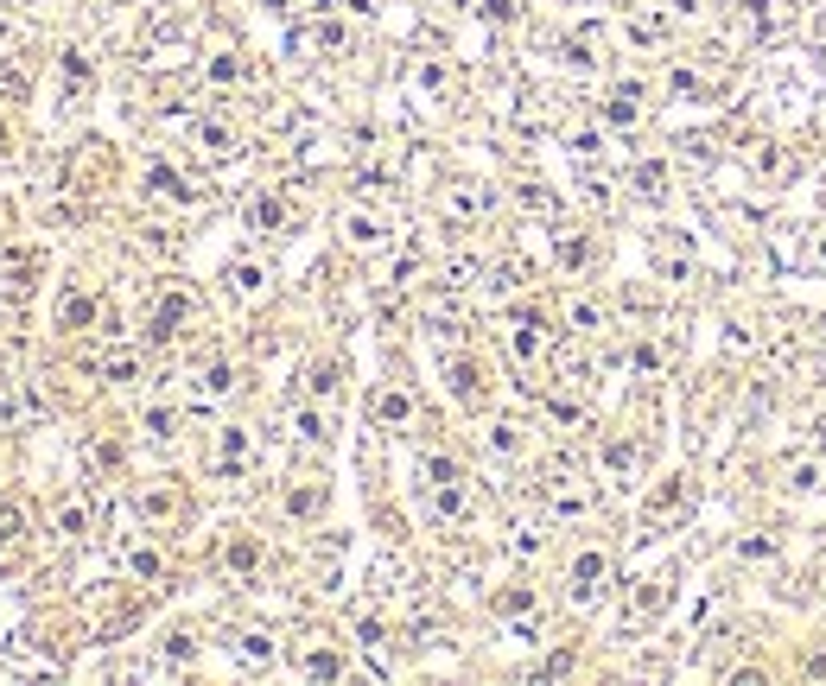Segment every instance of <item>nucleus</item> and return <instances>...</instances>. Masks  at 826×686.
Returning a JSON list of instances; mask_svg holds the SVG:
<instances>
[{"mask_svg": "<svg viewBox=\"0 0 826 686\" xmlns=\"http://www.w3.org/2000/svg\"><path fill=\"white\" fill-rule=\"evenodd\" d=\"M604 579H610V560L604 553H579L572 560V604H598L604 597Z\"/></svg>", "mask_w": 826, "mask_h": 686, "instance_id": "1", "label": "nucleus"}, {"mask_svg": "<svg viewBox=\"0 0 826 686\" xmlns=\"http://www.w3.org/2000/svg\"><path fill=\"white\" fill-rule=\"evenodd\" d=\"M477 210H484V191H477V184H452L445 191V217L452 223H470Z\"/></svg>", "mask_w": 826, "mask_h": 686, "instance_id": "2", "label": "nucleus"}, {"mask_svg": "<svg viewBox=\"0 0 826 686\" xmlns=\"http://www.w3.org/2000/svg\"><path fill=\"white\" fill-rule=\"evenodd\" d=\"M229 293H236V299H261V293H267V273H261L254 261L229 267Z\"/></svg>", "mask_w": 826, "mask_h": 686, "instance_id": "3", "label": "nucleus"}, {"mask_svg": "<svg viewBox=\"0 0 826 686\" xmlns=\"http://www.w3.org/2000/svg\"><path fill=\"white\" fill-rule=\"evenodd\" d=\"M343 236H350L357 248H369V242H382L388 229H382V217H369V210H350V223H343Z\"/></svg>", "mask_w": 826, "mask_h": 686, "instance_id": "4", "label": "nucleus"}, {"mask_svg": "<svg viewBox=\"0 0 826 686\" xmlns=\"http://www.w3.org/2000/svg\"><path fill=\"white\" fill-rule=\"evenodd\" d=\"M90 318H96V305H90L83 293H64V305H57V324H64V330H83Z\"/></svg>", "mask_w": 826, "mask_h": 686, "instance_id": "5", "label": "nucleus"}, {"mask_svg": "<svg viewBox=\"0 0 826 686\" xmlns=\"http://www.w3.org/2000/svg\"><path fill=\"white\" fill-rule=\"evenodd\" d=\"M236 388V375H229V363H211L197 375V400H217V394H229Z\"/></svg>", "mask_w": 826, "mask_h": 686, "instance_id": "6", "label": "nucleus"}, {"mask_svg": "<svg viewBox=\"0 0 826 686\" xmlns=\"http://www.w3.org/2000/svg\"><path fill=\"white\" fill-rule=\"evenodd\" d=\"M369 414H375V420H388V426H400V420L413 414V407H407V394H394V388H388V394H375Z\"/></svg>", "mask_w": 826, "mask_h": 686, "instance_id": "7", "label": "nucleus"}, {"mask_svg": "<svg viewBox=\"0 0 826 686\" xmlns=\"http://www.w3.org/2000/svg\"><path fill=\"white\" fill-rule=\"evenodd\" d=\"M636 191H642V197H661V191H667V166H661V159L636 166Z\"/></svg>", "mask_w": 826, "mask_h": 686, "instance_id": "8", "label": "nucleus"}, {"mask_svg": "<svg viewBox=\"0 0 826 686\" xmlns=\"http://www.w3.org/2000/svg\"><path fill=\"white\" fill-rule=\"evenodd\" d=\"M305 673H312V680H337V673H343V661H337L331 648H312V655H305Z\"/></svg>", "mask_w": 826, "mask_h": 686, "instance_id": "9", "label": "nucleus"}, {"mask_svg": "<svg viewBox=\"0 0 826 686\" xmlns=\"http://www.w3.org/2000/svg\"><path fill=\"white\" fill-rule=\"evenodd\" d=\"M630 39H636V45H661V39H667V20H661V13H649V20H636V26H630Z\"/></svg>", "mask_w": 826, "mask_h": 686, "instance_id": "10", "label": "nucleus"}, {"mask_svg": "<svg viewBox=\"0 0 826 686\" xmlns=\"http://www.w3.org/2000/svg\"><path fill=\"white\" fill-rule=\"evenodd\" d=\"M147 191H159V197H185V184H178L172 166H153V172H147Z\"/></svg>", "mask_w": 826, "mask_h": 686, "instance_id": "11", "label": "nucleus"}, {"mask_svg": "<svg viewBox=\"0 0 826 686\" xmlns=\"http://www.w3.org/2000/svg\"><path fill=\"white\" fill-rule=\"evenodd\" d=\"M242 458H248V433H242V426H229V433H223V451H217V464H242Z\"/></svg>", "mask_w": 826, "mask_h": 686, "instance_id": "12", "label": "nucleus"}, {"mask_svg": "<svg viewBox=\"0 0 826 686\" xmlns=\"http://www.w3.org/2000/svg\"><path fill=\"white\" fill-rule=\"evenodd\" d=\"M515 356H521V363L540 356V324H515Z\"/></svg>", "mask_w": 826, "mask_h": 686, "instance_id": "13", "label": "nucleus"}, {"mask_svg": "<svg viewBox=\"0 0 826 686\" xmlns=\"http://www.w3.org/2000/svg\"><path fill=\"white\" fill-rule=\"evenodd\" d=\"M102 375H108V382H133V375H141V356H127V350H121V356L102 363Z\"/></svg>", "mask_w": 826, "mask_h": 686, "instance_id": "14", "label": "nucleus"}, {"mask_svg": "<svg viewBox=\"0 0 826 686\" xmlns=\"http://www.w3.org/2000/svg\"><path fill=\"white\" fill-rule=\"evenodd\" d=\"M477 382H484V375H477L470 363H452V394H458V400H470V394H477Z\"/></svg>", "mask_w": 826, "mask_h": 686, "instance_id": "15", "label": "nucleus"}, {"mask_svg": "<svg viewBox=\"0 0 826 686\" xmlns=\"http://www.w3.org/2000/svg\"><path fill=\"white\" fill-rule=\"evenodd\" d=\"M51 521H57V534H64V540L83 534V509H77V502H57V515H51Z\"/></svg>", "mask_w": 826, "mask_h": 686, "instance_id": "16", "label": "nucleus"}, {"mask_svg": "<svg viewBox=\"0 0 826 686\" xmlns=\"http://www.w3.org/2000/svg\"><path fill=\"white\" fill-rule=\"evenodd\" d=\"M20 534H26V509L0 502V540H20Z\"/></svg>", "mask_w": 826, "mask_h": 686, "instance_id": "17", "label": "nucleus"}, {"mask_svg": "<svg viewBox=\"0 0 826 686\" xmlns=\"http://www.w3.org/2000/svg\"><path fill=\"white\" fill-rule=\"evenodd\" d=\"M420 476H433V490H439V484H458V464H452V458H426Z\"/></svg>", "mask_w": 826, "mask_h": 686, "instance_id": "18", "label": "nucleus"}, {"mask_svg": "<svg viewBox=\"0 0 826 686\" xmlns=\"http://www.w3.org/2000/svg\"><path fill=\"white\" fill-rule=\"evenodd\" d=\"M203 147H211V153H229V147H236V133H229L223 121H203Z\"/></svg>", "mask_w": 826, "mask_h": 686, "instance_id": "19", "label": "nucleus"}, {"mask_svg": "<svg viewBox=\"0 0 826 686\" xmlns=\"http://www.w3.org/2000/svg\"><path fill=\"white\" fill-rule=\"evenodd\" d=\"M248 223H254V229H280V203H273V197H261L254 210H248Z\"/></svg>", "mask_w": 826, "mask_h": 686, "instance_id": "20", "label": "nucleus"}, {"mask_svg": "<svg viewBox=\"0 0 826 686\" xmlns=\"http://www.w3.org/2000/svg\"><path fill=\"white\" fill-rule=\"evenodd\" d=\"M64 83H90V57L83 51H64Z\"/></svg>", "mask_w": 826, "mask_h": 686, "instance_id": "21", "label": "nucleus"}, {"mask_svg": "<svg viewBox=\"0 0 826 686\" xmlns=\"http://www.w3.org/2000/svg\"><path fill=\"white\" fill-rule=\"evenodd\" d=\"M293 426H299V439H312V445L324 439V420L312 414V407H299V414H293Z\"/></svg>", "mask_w": 826, "mask_h": 686, "instance_id": "22", "label": "nucleus"}, {"mask_svg": "<svg viewBox=\"0 0 826 686\" xmlns=\"http://www.w3.org/2000/svg\"><path fill=\"white\" fill-rule=\"evenodd\" d=\"M236 77H242V64H236L229 51H223V57H211V83H236Z\"/></svg>", "mask_w": 826, "mask_h": 686, "instance_id": "23", "label": "nucleus"}, {"mask_svg": "<svg viewBox=\"0 0 826 686\" xmlns=\"http://www.w3.org/2000/svg\"><path fill=\"white\" fill-rule=\"evenodd\" d=\"M242 655H248V661H273V642H267V636H254V630H248V636H242Z\"/></svg>", "mask_w": 826, "mask_h": 686, "instance_id": "24", "label": "nucleus"}, {"mask_svg": "<svg viewBox=\"0 0 826 686\" xmlns=\"http://www.w3.org/2000/svg\"><path fill=\"white\" fill-rule=\"evenodd\" d=\"M572 324H579V330H598V324H604V312H598V305H585V299H579V305H572Z\"/></svg>", "mask_w": 826, "mask_h": 686, "instance_id": "25", "label": "nucleus"}, {"mask_svg": "<svg viewBox=\"0 0 826 686\" xmlns=\"http://www.w3.org/2000/svg\"><path fill=\"white\" fill-rule=\"evenodd\" d=\"M490 445H496V451H515V445H521V439H515V426H509V420H503V426H490Z\"/></svg>", "mask_w": 826, "mask_h": 686, "instance_id": "26", "label": "nucleus"}, {"mask_svg": "<svg viewBox=\"0 0 826 686\" xmlns=\"http://www.w3.org/2000/svg\"><path fill=\"white\" fill-rule=\"evenodd\" d=\"M147 433H153V439H166V433H172V414H166V407H153V414H147Z\"/></svg>", "mask_w": 826, "mask_h": 686, "instance_id": "27", "label": "nucleus"}, {"mask_svg": "<svg viewBox=\"0 0 826 686\" xmlns=\"http://www.w3.org/2000/svg\"><path fill=\"white\" fill-rule=\"evenodd\" d=\"M229 566H242V572L254 566V546H248V540H236V546H229Z\"/></svg>", "mask_w": 826, "mask_h": 686, "instance_id": "28", "label": "nucleus"}, {"mask_svg": "<svg viewBox=\"0 0 826 686\" xmlns=\"http://www.w3.org/2000/svg\"><path fill=\"white\" fill-rule=\"evenodd\" d=\"M477 13H484V20H509V0H477Z\"/></svg>", "mask_w": 826, "mask_h": 686, "instance_id": "29", "label": "nucleus"}, {"mask_svg": "<svg viewBox=\"0 0 826 686\" xmlns=\"http://www.w3.org/2000/svg\"><path fill=\"white\" fill-rule=\"evenodd\" d=\"M287 509H293V515H312V509H318V490H299V496H293Z\"/></svg>", "mask_w": 826, "mask_h": 686, "instance_id": "30", "label": "nucleus"}, {"mask_svg": "<svg viewBox=\"0 0 826 686\" xmlns=\"http://www.w3.org/2000/svg\"><path fill=\"white\" fill-rule=\"evenodd\" d=\"M0 147H7V133H0Z\"/></svg>", "mask_w": 826, "mask_h": 686, "instance_id": "31", "label": "nucleus"}]
</instances>
